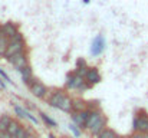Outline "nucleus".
Masks as SVG:
<instances>
[{
	"mask_svg": "<svg viewBox=\"0 0 148 138\" xmlns=\"http://www.w3.org/2000/svg\"><path fill=\"white\" fill-rule=\"evenodd\" d=\"M132 130L134 133L148 134V114L145 111H140L132 121Z\"/></svg>",
	"mask_w": 148,
	"mask_h": 138,
	"instance_id": "f257e3e1",
	"label": "nucleus"
},
{
	"mask_svg": "<svg viewBox=\"0 0 148 138\" xmlns=\"http://www.w3.org/2000/svg\"><path fill=\"white\" fill-rule=\"evenodd\" d=\"M89 115H91V111L89 109H85V111H82V112H72V121H73V124L78 127V128H85V125H86V122H88V118H89Z\"/></svg>",
	"mask_w": 148,
	"mask_h": 138,
	"instance_id": "f03ea898",
	"label": "nucleus"
},
{
	"mask_svg": "<svg viewBox=\"0 0 148 138\" xmlns=\"http://www.w3.org/2000/svg\"><path fill=\"white\" fill-rule=\"evenodd\" d=\"M9 60H10V63H12L14 68H17V69H20V71L27 66V56H26L23 52L13 55L12 58H9Z\"/></svg>",
	"mask_w": 148,
	"mask_h": 138,
	"instance_id": "7ed1b4c3",
	"label": "nucleus"
},
{
	"mask_svg": "<svg viewBox=\"0 0 148 138\" xmlns=\"http://www.w3.org/2000/svg\"><path fill=\"white\" fill-rule=\"evenodd\" d=\"M25 47V42L23 41H19V42H13V41H9V46H7V50H6V56L7 58H12L13 55L16 53H20Z\"/></svg>",
	"mask_w": 148,
	"mask_h": 138,
	"instance_id": "20e7f679",
	"label": "nucleus"
},
{
	"mask_svg": "<svg viewBox=\"0 0 148 138\" xmlns=\"http://www.w3.org/2000/svg\"><path fill=\"white\" fill-rule=\"evenodd\" d=\"M30 91H32V93H33L36 98H45V95L48 93V88H46L42 82L35 81V82L30 85Z\"/></svg>",
	"mask_w": 148,
	"mask_h": 138,
	"instance_id": "39448f33",
	"label": "nucleus"
},
{
	"mask_svg": "<svg viewBox=\"0 0 148 138\" xmlns=\"http://www.w3.org/2000/svg\"><path fill=\"white\" fill-rule=\"evenodd\" d=\"M84 78L79 76V75H71L68 78V82H66V88L68 89H79V87L84 84Z\"/></svg>",
	"mask_w": 148,
	"mask_h": 138,
	"instance_id": "423d86ee",
	"label": "nucleus"
},
{
	"mask_svg": "<svg viewBox=\"0 0 148 138\" xmlns=\"http://www.w3.org/2000/svg\"><path fill=\"white\" fill-rule=\"evenodd\" d=\"M17 33L16 27L13 23H6L4 26L0 27V36H4V38H13L14 35Z\"/></svg>",
	"mask_w": 148,
	"mask_h": 138,
	"instance_id": "0eeeda50",
	"label": "nucleus"
},
{
	"mask_svg": "<svg viewBox=\"0 0 148 138\" xmlns=\"http://www.w3.org/2000/svg\"><path fill=\"white\" fill-rule=\"evenodd\" d=\"M65 96H66V95H65L63 92H60V91L53 92V93L50 95V98H49V105L50 106H55V108H59Z\"/></svg>",
	"mask_w": 148,
	"mask_h": 138,
	"instance_id": "6e6552de",
	"label": "nucleus"
},
{
	"mask_svg": "<svg viewBox=\"0 0 148 138\" xmlns=\"http://www.w3.org/2000/svg\"><path fill=\"white\" fill-rule=\"evenodd\" d=\"M102 117H103V115H102V112H101L99 109H97V111H91V115H89V118H88V122H86L85 128L91 130V128H92V127L98 122Z\"/></svg>",
	"mask_w": 148,
	"mask_h": 138,
	"instance_id": "1a4fd4ad",
	"label": "nucleus"
},
{
	"mask_svg": "<svg viewBox=\"0 0 148 138\" xmlns=\"http://www.w3.org/2000/svg\"><path fill=\"white\" fill-rule=\"evenodd\" d=\"M105 130H106V118H105V117H102L98 122L91 128V133H92V135L98 137L99 134H101V133H103Z\"/></svg>",
	"mask_w": 148,
	"mask_h": 138,
	"instance_id": "9d476101",
	"label": "nucleus"
},
{
	"mask_svg": "<svg viewBox=\"0 0 148 138\" xmlns=\"http://www.w3.org/2000/svg\"><path fill=\"white\" fill-rule=\"evenodd\" d=\"M86 82L89 84V85H94V84H98L99 81H101V75H99L98 69H95V68H91L89 71H88V73H86Z\"/></svg>",
	"mask_w": 148,
	"mask_h": 138,
	"instance_id": "9b49d317",
	"label": "nucleus"
},
{
	"mask_svg": "<svg viewBox=\"0 0 148 138\" xmlns=\"http://www.w3.org/2000/svg\"><path fill=\"white\" fill-rule=\"evenodd\" d=\"M86 109V102L82 99H73L72 101V111L73 112H82Z\"/></svg>",
	"mask_w": 148,
	"mask_h": 138,
	"instance_id": "f8f14e48",
	"label": "nucleus"
},
{
	"mask_svg": "<svg viewBox=\"0 0 148 138\" xmlns=\"http://www.w3.org/2000/svg\"><path fill=\"white\" fill-rule=\"evenodd\" d=\"M12 121H13V118L10 115H7V114L0 115V131H7V128H9Z\"/></svg>",
	"mask_w": 148,
	"mask_h": 138,
	"instance_id": "ddd939ff",
	"label": "nucleus"
},
{
	"mask_svg": "<svg viewBox=\"0 0 148 138\" xmlns=\"http://www.w3.org/2000/svg\"><path fill=\"white\" fill-rule=\"evenodd\" d=\"M102 49H103V41H102L101 36H98V38L94 41V43H92V53H94V55H99V53L102 52Z\"/></svg>",
	"mask_w": 148,
	"mask_h": 138,
	"instance_id": "4468645a",
	"label": "nucleus"
},
{
	"mask_svg": "<svg viewBox=\"0 0 148 138\" xmlns=\"http://www.w3.org/2000/svg\"><path fill=\"white\" fill-rule=\"evenodd\" d=\"M72 101L73 99H71L69 96H65L62 104H60V106H59V109L63 111V112H71L72 111Z\"/></svg>",
	"mask_w": 148,
	"mask_h": 138,
	"instance_id": "2eb2a0df",
	"label": "nucleus"
},
{
	"mask_svg": "<svg viewBox=\"0 0 148 138\" xmlns=\"http://www.w3.org/2000/svg\"><path fill=\"white\" fill-rule=\"evenodd\" d=\"M22 76H23V81L26 84H29V85H32L35 82V81H32V69L29 66H26V68L22 69Z\"/></svg>",
	"mask_w": 148,
	"mask_h": 138,
	"instance_id": "dca6fc26",
	"label": "nucleus"
},
{
	"mask_svg": "<svg viewBox=\"0 0 148 138\" xmlns=\"http://www.w3.org/2000/svg\"><path fill=\"white\" fill-rule=\"evenodd\" d=\"M20 127H22V125H20L17 121H14V119H13V121L10 122L9 128H7V133L13 137V135H16V134H17V131H19V128H20Z\"/></svg>",
	"mask_w": 148,
	"mask_h": 138,
	"instance_id": "f3484780",
	"label": "nucleus"
},
{
	"mask_svg": "<svg viewBox=\"0 0 148 138\" xmlns=\"http://www.w3.org/2000/svg\"><path fill=\"white\" fill-rule=\"evenodd\" d=\"M39 115H40V118L43 119V122H45V124H46L48 127H52V128H55V127L58 125V124H56V121H53V119L50 118L49 115H46L45 112H40Z\"/></svg>",
	"mask_w": 148,
	"mask_h": 138,
	"instance_id": "a211bd4d",
	"label": "nucleus"
},
{
	"mask_svg": "<svg viewBox=\"0 0 148 138\" xmlns=\"http://www.w3.org/2000/svg\"><path fill=\"white\" fill-rule=\"evenodd\" d=\"M7 46H9V39L4 38V36H0V56L1 55H6Z\"/></svg>",
	"mask_w": 148,
	"mask_h": 138,
	"instance_id": "6ab92c4d",
	"label": "nucleus"
},
{
	"mask_svg": "<svg viewBox=\"0 0 148 138\" xmlns=\"http://www.w3.org/2000/svg\"><path fill=\"white\" fill-rule=\"evenodd\" d=\"M30 134H32V133H30V130H29V128H26V125H25V127L22 125V127L19 128V131H17L16 137L17 138H27Z\"/></svg>",
	"mask_w": 148,
	"mask_h": 138,
	"instance_id": "aec40b11",
	"label": "nucleus"
},
{
	"mask_svg": "<svg viewBox=\"0 0 148 138\" xmlns=\"http://www.w3.org/2000/svg\"><path fill=\"white\" fill-rule=\"evenodd\" d=\"M116 135H118V134H116L114 130H111V128H106L103 133H101V134H99L98 138H115Z\"/></svg>",
	"mask_w": 148,
	"mask_h": 138,
	"instance_id": "412c9836",
	"label": "nucleus"
},
{
	"mask_svg": "<svg viewBox=\"0 0 148 138\" xmlns=\"http://www.w3.org/2000/svg\"><path fill=\"white\" fill-rule=\"evenodd\" d=\"M14 112H16L20 118H26V111H25V109H22V108H19V106H14Z\"/></svg>",
	"mask_w": 148,
	"mask_h": 138,
	"instance_id": "4be33fe9",
	"label": "nucleus"
},
{
	"mask_svg": "<svg viewBox=\"0 0 148 138\" xmlns=\"http://www.w3.org/2000/svg\"><path fill=\"white\" fill-rule=\"evenodd\" d=\"M69 130L73 133V135H75V137H79V135H81V133H79V130L76 128V125H75V124H71V125H69Z\"/></svg>",
	"mask_w": 148,
	"mask_h": 138,
	"instance_id": "5701e85b",
	"label": "nucleus"
},
{
	"mask_svg": "<svg viewBox=\"0 0 148 138\" xmlns=\"http://www.w3.org/2000/svg\"><path fill=\"white\" fill-rule=\"evenodd\" d=\"M26 118H29V119H30L33 124H38V119H36V118H35V117H33L30 112H27V111H26Z\"/></svg>",
	"mask_w": 148,
	"mask_h": 138,
	"instance_id": "b1692460",
	"label": "nucleus"
},
{
	"mask_svg": "<svg viewBox=\"0 0 148 138\" xmlns=\"http://www.w3.org/2000/svg\"><path fill=\"white\" fill-rule=\"evenodd\" d=\"M0 138H12V135L7 131H0Z\"/></svg>",
	"mask_w": 148,
	"mask_h": 138,
	"instance_id": "393cba45",
	"label": "nucleus"
},
{
	"mask_svg": "<svg viewBox=\"0 0 148 138\" xmlns=\"http://www.w3.org/2000/svg\"><path fill=\"white\" fill-rule=\"evenodd\" d=\"M76 63H78V69H79L81 66H82V68H85V60H84V59H78V62H76Z\"/></svg>",
	"mask_w": 148,
	"mask_h": 138,
	"instance_id": "a878e982",
	"label": "nucleus"
},
{
	"mask_svg": "<svg viewBox=\"0 0 148 138\" xmlns=\"http://www.w3.org/2000/svg\"><path fill=\"white\" fill-rule=\"evenodd\" d=\"M130 138H144V134H140V133H134Z\"/></svg>",
	"mask_w": 148,
	"mask_h": 138,
	"instance_id": "bb28decb",
	"label": "nucleus"
},
{
	"mask_svg": "<svg viewBox=\"0 0 148 138\" xmlns=\"http://www.w3.org/2000/svg\"><path fill=\"white\" fill-rule=\"evenodd\" d=\"M0 75H1V76H3V78H4L6 81H10V79H9V76H7V75H6V73H4V72L1 71V69H0Z\"/></svg>",
	"mask_w": 148,
	"mask_h": 138,
	"instance_id": "cd10ccee",
	"label": "nucleus"
},
{
	"mask_svg": "<svg viewBox=\"0 0 148 138\" xmlns=\"http://www.w3.org/2000/svg\"><path fill=\"white\" fill-rule=\"evenodd\" d=\"M27 138H38V137H36L35 134H30V135H29V137H27Z\"/></svg>",
	"mask_w": 148,
	"mask_h": 138,
	"instance_id": "c85d7f7f",
	"label": "nucleus"
},
{
	"mask_svg": "<svg viewBox=\"0 0 148 138\" xmlns=\"http://www.w3.org/2000/svg\"><path fill=\"white\" fill-rule=\"evenodd\" d=\"M115 138H125V137H119V135H116V137H115Z\"/></svg>",
	"mask_w": 148,
	"mask_h": 138,
	"instance_id": "c756f323",
	"label": "nucleus"
},
{
	"mask_svg": "<svg viewBox=\"0 0 148 138\" xmlns=\"http://www.w3.org/2000/svg\"><path fill=\"white\" fill-rule=\"evenodd\" d=\"M49 138H55V137H53V135H49Z\"/></svg>",
	"mask_w": 148,
	"mask_h": 138,
	"instance_id": "7c9ffc66",
	"label": "nucleus"
},
{
	"mask_svg": "<svg viewBox=\"0 0 148 138\" xmlns=\"http://www.w3.org/2000/svg\"><path fill=\"white\" fill-rule=\"evenodd\" d=\"M12 138H17V137H16V135H13V137H12Z\"/></svg>",
	"mask_w": 148,
	"mask_h": 138,
	"instance_id": "2f4dec72",
	"label": "nucleus"
}]
</instances>
